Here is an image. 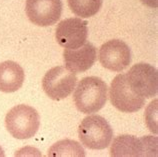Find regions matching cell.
Segmentation results:
<instances>
[{
  "mask_svg": "<svg viewBox=\"0 0 158 157\" xmlns=\"http://www.w3.org/2000/svg\"><path fill=\"white\" fill-rule=\"evenodd\" d=\"M126 80L132 91L144 98H152L158 90V72L147 63L133 65L126 74Z\"/></svg>",
  "mask_w": 158,
  "mask_h": 157,
  "instance_id": "obj_6",
  "label": "cell"
},
{
  "mask_svg": "<svg viewBox=\"0 0 158 157\" xmlns=\"http://www.w3.org/2000/svg\"><path fill=\"white\" fill-rule=\"evenodd\" d=\"M103 0H68V5L74 14L81 18L92 17L100 10Z\"/></svg>",
  "mask_w": 158,
  "mask_h": 157,
  "instance_id": "obj_14",
  "label": "cell"
},
{
  "mask_svg": "<svg viewBox=\"0 0 158 157\" xmlns=\"http://www.w3.org/2000/svg\"><path fill=\"white\" fill-rule=\"evenodd\" d=\"M81 18H67L57 25L55 37L60 46L67 49H76L86 42L88 26Z\"/></svg>",
  "mask_w": 158,
  "mask_h": 157,
  "instance_id": "obj_9",
  "label": "cell"
},
{
  "mask_svg": "<svg viewBox=\"0 0 158 157\" xmlns=\"http://www.w3.org/2000/svg\"><path fill=\"white\" fill-rule=\"evenodd\" d=\"M110 101L121 112H137L144 106L145 98L132 91L128 85L125 74H118L111 82L109 91Z\"/></svg>",
  "mask_w": 158,
  "mask_h": 157,
  "instance_id": "obj_7",
  "label": "cell"
},
{
  "mask_svg": "<svg viewBox=\"0 0 158 157\" xmlns=\"http://www.w3.org/2000/svg\"><path fill=\"white\" fill-rule=\"evenodd\" d=\"M81 144L89 149L100 150L110 145L113 130L105 118L100 115H90L82 120L78 128Z\"/></svg>",
  "mask_w": 158,
  "mask_h": 157,
  "instance_id": "obj_3",
  "label": "cell"
},
{
  "mask_svg": "<svg viewBox=\"0 0 158 157\" xmlns=\"http://www.w3.org/2000/svg\"><path fill=\"white\" fill-rule=\"evenodd\" d=\"M77 77L75 73L63 66L51 68L43 77L44 92L53 100H61L72 93L75 88Z\"/></svg>",
  "mask_w": 158,
  "mask_h": 157,
  "instance_id": "obj_5",
  "label": "cell"
},
{
  "mask_svg": "<svg viewBox=\"0 0 158 157\" xmlns=\"http://www.w3.org/2000/svg\"><path fill=\"white\" fill-rule=\"evenodd\" d=\"M63 57L66 68L74 73H81L92 67L96 60L97 51L92 43L85 42L76 49L65 48Z\"/></svg>",
  "mask_w": 158,
  "mask_h": 157,
  "instance_id": "obj_11",
  "label": "cell"
},
{
  "mask_svg": "<svg viewBox=\"0 0 158 157\" xmlns=\"http://www.w3.org/2000/svg\"><path fill=\"white\" fill-rule=\"evenodd\" d=\"M141 2L151 8H156L158 6V0H141Z\"/></svg>",
  "mask_w": 158,
  "mask_h": 157,
  "instance_id": "obj_15",
  "label": "cell"
},
{
  "mask_svg": "<svg viewBox=\"0 0 158 157\" xmlns=\"http://www.w3.org/2000/svg\"><path fill=\"white\" fill-rule=\"evenodd\" d=\"M25 11L29 20L38 26H51L61 17V0H26Z\"/></svg>",
  "mask_w": 158,
  "mask_h": 157,
  "instance_id": "obj_10",
  "label": "cell"
},
{
  "mask_svg": "<svg viewBox=\"0 0 158 157\" xmlns=\"http://www.w3.org/2000/svg\"><path fill=\"white\" fill-rule=\"evenodd\" d=\"M107 85L101 78L88 76L79 81L73 94L77 109L84 114L99 111L107 101Z\"/></svg>",
  "mask_w": 158,
  "mask_h": 157,
  "instance_id": "obj_1",
  "label": "cell"
},
{
  "mask_svg": "<svg viewBox=\"0 0 158 157\" xmlns=\"http://www.w3.org/2000/svg\"><path fill=\"white\" fill-rule=\"evenodd\" d=\"M157 151V138L144 136L137 138L133 135H119L111 144L110 154L114 157L152 156Z\"/></svg>",
  "mask_w": 158,
  "mask_h": 157,
  "instance_id": "obj_4",
  "label": "cell"
},
{
  "mask_svg": "<svg viewBox=\"0 0 158 157\" xmlns=\"http://www.w3.org/2000/svg\"><path fill=\"white\" fill-rule=\"evenodd\" d=\"M99 61L104 68L111 71L121 72L131 62L130 48L122 40H109L100 47Z\"/></svg>",
  "mask_w": 158,
  "mask_h": 157,
  "instance_id": "obj_8",
  "label": "cell"
},
{
  "mask_svg": "<svg viewBox=\"0 0 158 157\" xmlns=\"http://www.w3.org/2000/svg\"><path fill=\"white\" fill-rule=\"evenodd\" d=\"M25 79L23 68L14 61L0 63V91L11 93L17 91Z\"/></svg>",
  "mask_w": 158,
  "mask_h": 157,
  "instance_id": "obj_12",
  "label": "cell"
},
{
  "mask_svg": "<svg viewBox=\"0 0 158 157\" xmlns=\"http://www.w3.org/2000/svg\"><path fill=\"white\" fill-rule=\"evenodd\" d=\"M8 132L17 139L33 137L40 126V117L35 108L25 104L16 105L8 111L5 117Z\"/></svg>",
  "mask_w": 158,
  "mask_h": 157,
  "instance_id": "obj_2",
  "label": "cell"
},
{
  "mask_svg": "<svg viewBox=\"0 0 158 157\" xmlns=\"http://www.w3.org/2000/svg\"><path fill=\"white\" fill-rule=\"evenodd\" d=\"M47 155L50 157H64V156L84 157L85 151L77 141L65 139V140H60V141L53 144L49 148Z\"/></svg>",
  "mask_w": 158,
  "mask_h": 157,
  "instance_id": "obj_13",
  "label": "cell"
},
{
  "mask_svg": "<svg viewBox=\"0 0 158 157\" xmlns=\"http://www.w3.org/2000/svg\"><path fill=\"white\" fill-rule=\"evenodd\" d=\"M5 154H4V152H3V150H2V148L0 147V156H4Z\"/></svg>",
  "mask_w": 158,
  "mask_h": 157,
  "instance_id": "obj_16",
  "label": "cell"
}]
</instances>
